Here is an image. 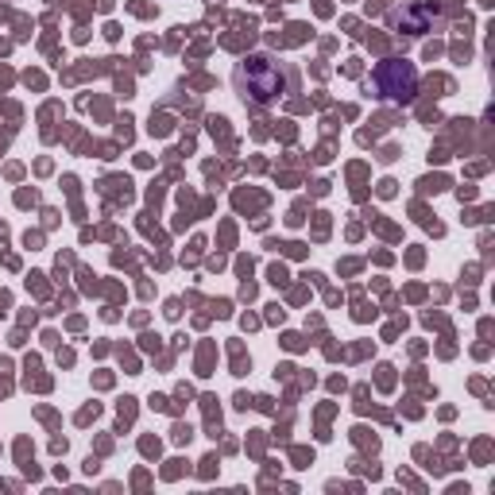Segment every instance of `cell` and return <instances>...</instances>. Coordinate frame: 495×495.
<instances>
[{"mask_svg": "<svg viewBox=\"0 0 495 495\" xmlns=\"http://www.w3.org/2000/svg\"><path fill=\"white\" fill-rule=\"evenodd\" d=\"M372 81H375L379 97H387V101H410L418 90V70L403 58H387V62H379Z\"/></svg>", "mask_w": 495, "mask_h": 495, "instance_id": "cell-2", "label": "cell"}, {"mask_svg": "<svg viewBox=\"0 0 495 495\" xmlns=\"http://www.w3.org/2000/svg\"><path fill=\"white\" fill-rule=\"evenodd\" d=\"M287 86H290L287 70L268 55H252L248 62H240V70H237V90L244 101H252V105L279 101V97L287 93Z\"/></svg>", "mask_w": 495, "mask_h": 495, "instance_id": "cell-1", "label": "cell"}]
</instances>
